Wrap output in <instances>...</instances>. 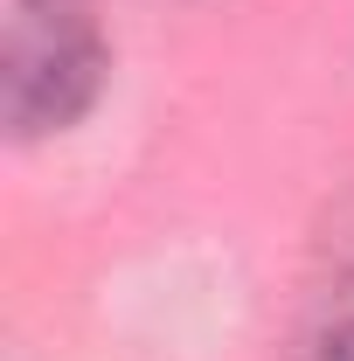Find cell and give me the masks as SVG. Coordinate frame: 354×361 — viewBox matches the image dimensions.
<instances>
[{"label":"cell","mask_w":354,"mask_h":361,"mask_svg":"<svg viewBox=\"0 0 354 361\" xmlns=\"http://www.w3.org/2000/svg\"><path fill=\"white\" fill-rule=\"evenodd\" d=\"M104 28L97 0H7L0 111L21 146L70 133L104 90Z\"/></svg>","instance_id":"1"},{"label":"cell","mask_w":354,"mask_h":361,"mask_svg":"<svg viewBox=\"0 0 354 361\" xmlns=\"http://www.w3.org/2000/svg\"><path fill=\"white\" fill-rule=\"evenodd\" d=\"M292 361H354V195L334 202L312 236Z\"/></svg>","instance_id":"2"}]
</instances>
